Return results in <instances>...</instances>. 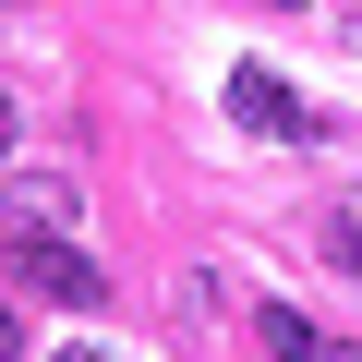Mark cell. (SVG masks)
Here are the masks:
<instances>
[{"label": "cell", "instance_id": "6da1fadb", "mask_svg": "<svg viewBox=\"0 0 362 362\" xmlns=\"http://www.w3.org/2000/svg\"><path fill=\"white\" fill-rule=\"evenodd\" d=\"M13 278H25L37 302H61V314H97V302H109V266H97L73 230H13Z\"/></svg>", "mask_w": 362, "mask_h": 362}, {"label": "cell", "instance_id": "ba28073f", "mask_svg": "<svg viewBox=\"0 0 362 362\" xmlns=\"http://www.w3.org/2000/svg\"><path fill=\"white\" fill-rule=\"evenodd\" d=\"M49 362H109V350H49Z\"/></svg>", "mask_w": 362, "mask_h": 362}, {"label": "cell", "instance_id": "52a82bcc", "mask_svg": "<svg viewBox=\"0 0 362 362\" xmlns=\"http://www.w3.org/2000/svg\"><path fill=\"white\" fill-rule=\"evenodd\" d=\"M314 362H362V350H350V338H326V350H314Z\"/></svg>", "mask_w": 362, "mask_h": 362}, {"label": "cell", "instance_id": "5b68a950", "mask_svg": "<svg viewBox=\"0 0 362 362\" xmlns=\"http://www.w3.org/2000/svg\"><path fill=\"white\" fill-rule=\"evenodd\" d=\"M13 133H25V109H13V85H0V169H13Z\"/></svg>", "mask_w": 362, "mask_h": 362}, {"label": "cell", "instance_id": "7a4b0ae2", "mask_svg": "<svg viewBox=\"0 0 362 362\" xmlns=\"http://www.w3.org/2000/svg\"><path fill=\"white\" fill-rule=\"evenodd\" d=\"M230 121H242V133H278V145H290V133H314V109H302L266 61H242V73H230Z\"/></svg>", "mask_w": 362, "mask_h": 362}, {"label": "cell", "instance_id": "9c48e42d", "mask_svg": "<svg viewBox=\"0 0 362 362\" xmlns=\"http://www.w3.org/2000/svg\"><path fill=\"white\" fill-rule=\"evenodd\" d=\"M266 13H302V0H266Z\"/></svg>", "mask_w": 362, "mask_h": 362}, {"label": "cell", "instance_id": "8992f818", "mask_svg": "<svg viewBox=\"0 0 362 362\" xmlns=\"http://www.w3.org/2000/svg\"><path fill=\"white\" fill-rule=\"evenodd\" d=\"M0 362H25V326H13V302H0Z\"/></svg>", "mask_w": 362, "mask_h": 362}, {"label": "cell", "instance_id": "277c9868", "mask_svg": "<svg viewBox=\"0 0 362 362\" xmlns=\"http://www.w3.org/2000/svg\"><path fill=\"white\" fill-rule=\"evenodd\" d=\"M254 338H266L278 362H314V350H326V338H314V326H302L290 302H254Z\"/></svg>", "mask_w": 362, "mask_h": 362}, {"label": "cell", "instance_id": "3957f363", "mask_svg": "<svg viewBox=\"0 0 362 362\" xmlns=\"http://www.w3.org/2000/svg\"><path fill=\"white\" fill-rule=\"evenodd\" d=\"M0 206H13V230H73V218H85V194H73L61 169H13Z\"/></svg>", "mask_w": 362, "mask_h": 362}]
</instances>
